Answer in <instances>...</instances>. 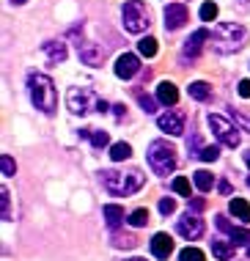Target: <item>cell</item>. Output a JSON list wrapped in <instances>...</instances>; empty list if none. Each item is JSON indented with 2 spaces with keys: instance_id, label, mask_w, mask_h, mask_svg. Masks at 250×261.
Here are the masks:
<instances>
[{
  "instance_id": "obj_1",
  "label": "cell",
  "mask_w": 250,
  "mask_h": 261,
  "mask_svg": "<svg viewBox=\"0 0 250 261\" xmlns=\"http://www.w3.org/2000/svg\"><path fill=\"white\" fill-rule=\"evenodd\" d=\"M102 185L107 187V193L113 195H135L138 190L146 185V176L138 168H130V171H102Z\"/></svg>"
},
{
  "instance_id": "obj_2",
  "label": "cell",
  "mask_w": 250,
  "mask_h": 261,
  "mask_svg": "<svg viewBox=\"0 0 250 261\" xmlns=\"http://www.w3.org/2000/svg\"><path fill=\"white\" fill-rule=\"evenodd\" d=\"M28 88H31V102L36 105V110L55 113V108H58V94H55V83L47 74L33 72L28 77Z\"/></svg>"
},
{
  "instance_id": "obj_3",
  "label": "cell",
  "mask_w": 250,
  "mask_h": 261,
  "mask_svg": "<svg viewBox=\"0 0 250 261\" xmlns=\"http://www.w3.org/2000/svg\"><path fill=\"white\" fill-rule=\"evenodd\" d=\"M245 36H247V31L239 22H220L212 31V47L217 53H234L242 47Z\"/></svg>"
},
{
  "instance_id": "obj_4",
  "label": "cell",
  "mask_w": 250,
  "mask_h": 261,
  "mask_svg": "<svg viewBox=\"0 0 250 261\" xmlns=\"http://www.w3.org/2000/svg\"><path fill=\"white\" fill-rule=\"evenodd\" d=\"M148 157V165L157 176H168L176 171V149L168 143V140H154L146 151Z\"/></svg>"
},
{
  "instance_id": "obj_5",
  "label": "cell",
  "mask_w": 250,
  "mask_h": 261,
  "mask_svg": "<svg viewBox=\"0 0 250 261\" xmlns=\"http://www.w3.org/2000/svg\"><path fill=\"white\" fill-rule=\"evenodd\" d=\"M66 105L74 116H85L91 110H99V113L107 110V102L99 99L96 91H91V88H71L66 94Z\"/></svg>"
},
{
  "instance_id": "obj_6",
  "label": "cell",
  "mask_w": 250,
  "mask_h": 261,
  "mask_svg": "<svg viewBox=\"0 0 250 261\" xmlns=\"http://www.w3.org/2000/svg\"><path fill=\"white\" fill-rule=\"evenodd\" d=\"M121 22H124V31L143 33L152 25V14H148V9L140 0H130V3H124V9H121Z\"/></svg>"
},
{
  "instance_id": "obj_7",
  "label": "cell",
  "mask_w": 250,
  "mask_h": 261,
  "mask_svg": "<svg viewBox=\"0 0 250 261\" xmlns=\"http://www.w3.org/2000/svg\"><path fill=\"white\" fill-rule=\"evenodd\" d=\"M206 124L212 126L214 138H217L223 146H228V149H237L239 146V129L228 121V118L217 116V113H209V116H206Z\"/></svg>"
},
{
  "instance_id": "obj_8",
  "label": "cell",
  "mask_w": 250,
  "mask_h": 261,
  "mask_svg": "<svg viewBox=\"0 0 250 261\" xmlns=\"http://www.w3.org/2000/svg\"><path fill=\"white\" fill-rule=\"evenodd\" d=\"M204 228H206L204 220H201L198 215H190V212L176 220V231H179L184 239H190V242H192V239H201V237H204Z\"/></svg>"
},
{
  "instance_id": "obj_9",
  "label": "cell",
  "mask_w": 250,
  "mask_h": 261,
  "mask_svg": "<svg viewBox=\"0 0 250 261\" xmlns=\"http://www.w3.org/2000/svg\"><path fill=\"white\" fill-rule=\"evenodd\" d=\"M162 19H165V31H179L184 22H187V6L182 3H170L162 11Z\"/></svg>"
},
{
  "instance_id": "obj_10",
  "label": "cell",
  "mask_w": 250,
  "mask_h": 261,
  "mask_svg": "<svg viewBox=\"0 0 250 261\" xmlns=\"http://www.w3.org/2000/svg\"><path fill=\"white\" fill-rule=\"evenodd\" d=\"M157 126H160L162 132H168V135H182L184 132V116L179 110H168L157 118Z\"/></svg>"
},
{
  "instance_id": "obj_11",
  "label": "cell",
  "mask_w": 250,
  "mask_h": 261,
  "mask_svg": "<svg viewBox=\"0 0 250 261\" xmlns=\"http://www.w3.org/2000/svg\"><path fill=\"white\" fill-rule=\"evenodd\" d=\"M206 41H209V31H206V28H201V31H195V33H192V36L187 39V41H184L182 58H198Z\"/></svg>"
},
{
  "instance_id": "obj_12",
  "label": "cell",
  "mask_w": 250,
  "mask_h": 261,
  "mask_svg": "<svg viewBox=\"0 0 250 261\" xmlns=\"http://www.w3.org/2000/svg\"><path fill=\"white\" fill-rule=\"evenodd\" d=\"M138 72H140V61H138V55H132V53L118 55V61H116V74L121 77V80H130V77H135Z\"/></svg>"
},
{
  "instance_id": "obj_13",
  "label": "cell",
  "mask_w": 250,
  "mask_h": 261,
  "mask_svg": "<svg viewBox=\"0 0 250 261\" xmlns=\"http://www.w3.org/2000/svg\"><path fill=\"white\" fill-rule=\"evenodd\" d=\"M214 220H217V228L226 231L228 239H231L234 245H245V242H250V231H247V228H237V225H231L223 215H217Z\"/></svg>"
},
{
  "instance_id": "obj_14",
  "label": "cell",
  "mask_w": 250,
  "mask_h": 261,
  "mask_svg": "<svg viewBox=\"0 0 250 261\" xmlns=\"http://www.w3.org/2000/svg\"><path fill=\"white\" fill-rule=\"evenodd\" d=\"M77 53H80V61L85 63V66H99V63L105 61V50L99 44H91V41L77 44Z\"/></svg>"
},
{
  "instance_id": "obj_15",
  "label": "cell",
  "mask_w": 250,
  "mask_h": 261,
  "mask_svg": "<svg viewBox=\"0 0 250 261\" xmlns=\"http://www.w3.org/2000/svg\"><path fill=\"white\" fill-rule=\"evenodd\" d=\"M152 253L157 258H168L173 253V239H170V234H154L152 237Z\"/></svg>"
},
{
  "instance_id": "obj_16",
  "label": "cell",
  "mask_w": 250,
  "mask_h": 261,
  "mask_svg": "<svg viewBox=\"0 0 250 261\" xmlns=\"http://www.w3.org/2000/svg\"><path fill=\"white\" fill-rule=\"evenodd\" d=\"M41 50H44L49 63H63L66 61V44H61V41H47V44H41Z\"/></svg>"
},
{
  "instance_id": "obj_17",
  "label": "cell",
  "mask_w": 250,
  "mask_h": 261,
  "mask_svg": "<svg viewBox=\"0 0 250 261\" xmlns=\"http://www.w3.org/2000/svg\"><path fill=\"white\" fill-rule=\"evenodd\" d=\"M157 99H160L162 105H176L179 102V91H176L173 83L162 80L160 86H157Z\"/></svg>"
},
{
  "instance_id": "obj_18",
  "label": "cell",
  "mask_w": 250,
  "mask_h": 261,
  "mask_svg": "<svg viewBox=\"0 0 250 261\" xmlns=\"http://www.w3.org/2000/svg\"><path fill=\"white\" fill-rule=\"evenodd\" d=\"M102 215H105V220H107L110 228H118V225L124 223V209L116 206V203H107V206L102 209Z\"/></svg>"
},
{
  "instance_id": "obj_19",
  "label": "cell",
  "mask_w": 250,
  "mask_h": 261,
  "mask_svg": "<svg viewBox=\"0 0 250 261\" xmlns=\"http://www.w3.org/2000/svg\"><path fill=\"white\" fill-rule=\"evenodd\" d=\"M190 96H192V99H198V102L212 99V86H209V83H204V80L190 83Z\"/></svg>"
},
{
  "instance_id": "obj_20",
  "label": "cell",
  "mask_w": 250,
  "mask_h": 261,
  "mask_svg": "<svg viewBox=\"0 0 250 261\" xmlns=\"http://www.w3.org/2000/svg\"><path fill=\"white\" fill-rule=\"evenodd\" d=\"M234 248H237L234 242H223V239H214V242H212V253H214L220 261L234 258Z\"/></svg>"
},
{
  "instance_id": "obj_21",
  "label": "cell",
  "mask_w": 250,
  "mask_h": 261,
  "mask_svg": "<svg viewBox=\"0 0 250 261\" xmlns=\"http://www.w3.org/2000/svg\"><path fill=\"white\" fill-rule=\"evenodd\" d=\"M228 209H231L234 215L239 217V220L250 223V203H247L245 198H231V203H228Z\"/></svg>"
},
{
  "instance_id": "obj_22",
  "label": "cell",
  "mask_w": 250,
  "mask_h": 261,
  "mask_svg": "<svg viewBox=\"0 0 250 261\" xmlns=\"http://www.w3.org/2000/svg\"><path fill=\"white\" fill-rule=\"evenodd\" d=\"M192 176H195L192 181H195V187L201 190V193H209V190L214 187V176H212L209 171H195Z\"/></svg>"
},
{
  "instance_id": "obj_23",
  "label": "cell",
  "mask_w": 250,
  "mask_h": 261,
  "mask_svg": "<svg viewBox=\"0 0 250 261\" xmlns=\"http://www.w3.org/2000/svg\"><path fill=\"white\" fill-rule=\"evenodd\" d=\"M110 157L116 160V162L130 160V157H132V146H130V143H113V146H110Z\"/></svg>"
},
{
  "instance_id": "obj_24",
  "label": "cell",
  "mask_w": 250,
  "mask_h": 261,
  "mask_svg": "<svg viewBox=\"0 0 250 261\" xmlns=\"http://www.w3.org/2000/svg\"><path fill=\"white\" fill-rule=\"evenodd\" d=\"M138 53L143 55V58H154L157 55V39H152V36L140 39L138 41Z\"/></svg>"
},
{
  "instance_id": "obj_25",
  "label": "cell",
  "mask_w": 250,
  "mask_h": 261,
  "mask_svg": "<svg viewBox=\"0 0 250 261\" xmlns=\"http://www.w3.org/2000/svg\"><path fill=\"white\" fill-rule=\"evenodd\" d=\"M0 209H3V220H11V193L9 190H0Z\"/></svg>"
},
{
  "instance_id": "obj_26",
  "label": "cell",
  "mask_w": 250,
  "mask_h": 261,
  "mask_svg": "<svg viewBox=\"0 0 250 261\" xmlns=\"http://www.w3.org/2000/svg\"><path fill=\"white\" fill-rule=\"evenodd\" d=\"M146 223H148V209H135L130 215V225H135V228H143Z\"/></svg>"
},
{
  "instance_id": "obj_27",
  "label": "cell",
  "mask_w": 250,
  "mask_h": 261,
  "mask_svg": "<svg viewBox=\"0 0 250 261\" xmlns=\"http://www.w3.org/2000/svg\"><path fill=\"white\" fill-rule=\"evenodd\" d=\"M173 193H179V195H184V198H190L192 187H190V181L184 179V176H176V179H173Z\"/></svg>"
},
{
  "instance_id": "obj_28",
  "label": "cell",
  "mask_w": 250,
  "mask_h": 261,
  "mask_svg": "<svg viewBox=\"0 0 250 261\" xmlns=\"http://www.w3.org/2000/svg\"><path fill=\"white\" fill-rule=\"evenodd\" d=\"M201 19L204 22H214V19H217V3H212V0L204 3L201 6Z\"/></svg>"
},
{
  "instance_id": "obj_29",
  "label": "cell",
  "mask_w": 250,
  "mask_h": 261,
  "mask_svg": "<svg viewBox=\"0 0 250 261\" xmlns=\"http://www.w3.org/2000/svg\"><path fill=\"white\" fill-rule=\"evenodd\" d=\"M113 245H116V248H135L138 239H135L132 234H116L113 237Z\"/></svg>"
},
{
  "instance_id": "obj_30",
  "label": "cell",
  "mask_w": 250,
  "mask_h": 261,
  "mask_svg": "<svg viewBox=\"0 0 250 261\" xmlns=\"http://www.w3.org/2000/svg\"><path fill=\"white\" fill-rule=\"evenodd\" d=\"M179 261H206V258L198 248H184L182 253H179Z\"/></svg>"
},
{
  "instance_id": "obj_31",
  "label": "cell",
  "mask_w": 250,
  "mask_h": 261,
  "mask_svg": "<svg viewBox=\"0 0 250 261\" xmlns=\"http://www.w3.org/2000/svg\"><path fill=\"white\" fill-rule=\"evenodd\" d=\"M91 143H94V149H102V146L110 143V138H107V132L94 129V132H91Z\"/></svg>"
},
{
  "instance_id": "obj_32",
  "label": "cell",
  "mask_w": 250,
  "mask_h": 261,
  "mask_svg": "<svg viewBox=\"0 0 250 261\" xmlns=\"http://www.w3.org/2000/svg\"><path fill=\"white\" fill-rule=\"evenodd\" d=\"M198 157H201L204 162H214V160L220 157V149H217V146H204V149H201V154H198Z\"/></svg>"
},
{
  "instance_id": "obj_33",
  "label": "cell",
  "mask_w": 250,
  "mask_h": 261,
  "mask_svg": "<svg viewBox=\"0 0 250 261\" xmlns=\"http://www.w3.org/2000/svg\"><path fill=\"white\" fill-rule=\"evenodd\" d=\"M0 168H3V176H14V171H17V165H14V160L9 157V154L0 157Z\"/></svg>"
},
{
  "instance_id": "obj_34",
  "label": "cell",
  "mask_w": 250,
  "mask_h": 261,
  "mask_svg": "<svg viewBox=\"0 0 250 261\" xmlns=\"http://www.w3.org/2000/svg\"><path fill=\"white\" fill-rule=\"evenodd\" d=\"M138 102H140V108L146 110V113H154V110H157V102L152 99V96H146V94H140Z\"/></svg>"
},
{
  "instance_id": "obj_35",
  "label": "cell",
  "mask_w": 250,
  "mask_h": 261,
  "mask_svg": "<svg viewBox=\"0 0 250 261\" xmlns=\"http://www.w3.org/2000/svg\"><path fill=\"white\" fill-rule=\"evenodd\" d=\"M160 212H162V215H173V212H176V201L173 198H162L160 201Z\"/></svg>"
},
{
  "instance_id": "obj_36",
  "label": "cell",
  "mask_w": 250,
  "mask_h": 261,
  "mask_svg": "<svg viewBox=\"0 0 250 261\" xmlns=\"http://www.w3.org/2000/svg\"><path fill=\"white\" fill-rule=\"evenodd\" d=\"M187 149H190V154H195V157H198V154H201V149H204V146H201V138L192 135V140L187 143Z\"/></svg>"
},
{
  "instance_id": "obj_37",
  "label": "cell",
  "mask_w": 250,
  "mask_h": 261,
  "mask_svg": "<svg viewBox=\"0 0 250 261\" xmlns=\"http://www.w3.org/2000/svg\"><path fill=\"white\" fill-rule=\"evenodd\" d=\"M190 209H192V212H204V209H206V201H204V198H192V201H190Z\"/></svg>"
},
{
  "instance_id": "obj_38",
  "label": "cell",
  "mask_w": 250,
  "mask_h": 261,
  "mask_svg": "<svg viewBox=\"0 0 250 261\" xmlns=\"http://www.w3.org/2000/svg\"><path fill=\"white\" fill-rule=\"evenodd\" d=\"M237 91H239V96H245V99H250V80H242Z\"/></svg>"
},
{
  "instance_id": "obj_39",
  "label": "cell",
  "mask_w": 250,
  "mask_h": 261,
  "mask_svg": "<svg viewBox=\"0 0 250 261\" xmlns=\"http://www.w3.org/2000/svg\"><path fill=\"white\" fill-rule=\"evenodd\" d=\"M220 193L228 195V193H231V185H228V181H220Z\"/></svg>"
},
{
  "instance_id": "obj_40",
  "label": "cell",
  "mask_w": 250,
  "mask_h": 261,
  "mask_svg": "<svg viewBox=\"0 0 250 261\" xmlns=\"http://www.w3.org/2000/svg\"><path fill=\"white\" fill-rule=\"evenodd\" d=\"M113 113H116V118H124V105H116V108H113Z\"/></svg>"
},
{
  "instance_id": "obj_41",
  "label": "cell",
  "mask_w": 250,
  "mask_h": 261,
  "mask_svg": "<svg viewBox=\"0 0 250 261\" xmlns=\"http://www.w3.org/2000/svg\"><path fill=\"white\" fill-rule=\"evenodd\" d=\"M245 165H247V168H250V149H247V151H245Z\"/></svg>"
},
{
  "instance_id": "obj_42",
  "label": "cell",
  "mask_w": 250,
  "mask_h": 261,
  "mask_svg": "<svg viewBox=\"0 0 250 261\" xmlns=\"http://www.w3.org/2000/svg\"><path fill=\"white\" fill-rule=\"evenodd\" d=\"M14 6H22V3H28V0H11Z\"/></svg>"
},
{
  "instance_id": "obj_43",
  "label": "cell",
  "mask_w": 250,
  "mask_h": 261,
  "mask_svg": "<svg viewBox=\"0 0 250 261\" xmlns=\"http://www.w3.org/2000/svg\"><path fill=\"white\" fill-rule=\"evenodd\" d=\"M124 261H146V258H124Z\"/></svg>"
},
{
  "instance_id": "obj_44",
  "label": "cell",
  "mask_w": 250,
  "mask_h": 261,
  "mask_svg": "<svg viewBox=\"0 0 250 261\" xmlns=\"http://www.w3.org/2000/svg\"><path fill=\"white\" fill-rule=\"evenodd\" d=\"M247 256H250V245H247Z\"/></svg>"
},
{
  "instance_id": "obj_45",
  "label": "cell",
  "mask_w": 250,
  "mask_h": 261,
  "mask_svg": "<svg viewBox=\"0 0 250 261\" xmlns=\"http://www.w3.org/2000/svg\"><path fill=\"white\" fill-rule=\"evenodd\" d=\"M247 187H250V179H247Z\"/></svg>"
}]
</instances>
